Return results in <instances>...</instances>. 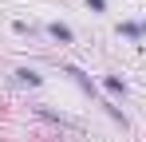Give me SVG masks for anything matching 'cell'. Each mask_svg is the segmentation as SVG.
<instances>
[{
  "label": "cell",
  "mask_w": 146,
  "mask_h": 142,
  "mask_svg": "<svg viewBox=\"0 0 146 142\" xmlns=\"http://www.w3.org/2000/svg\"><path fill=\"white\" fill-rule=\"evenodd\" d=\"M59 71H63V75H71V79H75V87H79L83 95L99 99V83H95V79H91V75H87L83 67H75V63H59ZM99 103H103V99H99Z\"/></svg>",
  "instance_id": "1"
},
{
  "label": "cell",
  "mask_w": 146,
  "mask_h": 142,
  "mask_svg": "<svg viewBox=\"0 0 146 142\" xmlns=\"http://www.w3.org/2000/svg\"><path fill=\"white\" fill-rule=\"evenodd\" d=\"M44 32H48V40H55V44H75V28L63 24V20H48Z\"/></svg>",
  "instance_id": "2"
},
{
  "label": "cell",
  "mask_w": 146,
  "mask_h": 142,
  "mask_svg": "<svg viewBox=\"0 0 146 142\" xmlns=\"http://www.w3.org/2000/svg\"><path fill=\"white\" fill-rule=\"evenodd\" d=\"M99 87L107 95H115V99H126V95H130V87H126L122 75H99Z\"/></svg>",
  "instance_id": "3"
},
{
  "label": "cell",
  "mask_w": 146,
  "mask_h": 142,
  "mask_svg": "<svg viewBox=\"0 0 146 142\" xmlns=\"http://www.w3.org/2000/svg\"><path fill=\"white\" fill-rule=\"evenodd\" d=\"M12 75H16V83H24V87H44V75L36 67H16Z\"/></svg>",
  "instance_id": "4"
},
{
  "label": "cell",
  "mask_w": 146,
  "mask_h": 142,
  "mask_svg": "<svg viewBox=\"0 0 146 142\" xmlns=\"http://www.w3.org/2000/svg\"><path fill=\"white\" fill-rule=\"evenodd\" d=\"M115 32L138 44V40H142V20H122V24H115Z\"/></svg>",
  "instance_id": "5"
},
{
  "label": "cell",
  "mask_w": 146,
  "mask_h": 142,
  "mask_svg": "<svg viewBox=\"0 0 146 142\" xmlns=\"http://www.w3.org/2000/svg\"><path fill=\"white\" fill-rule=\"evenodd\" d=\"M99 107H103V111H107V115L115 118V122H119L122 130H130V118H126V111H119V107H115V103H111V99H103V103H99Z\"/></svg>",
  "instance_id": "6"
},
{
  "label": "cell",
  "mask_w": 146,
  "mask_h": 142,
  "mask_svg": "<svg viewBox=\"0 0 146 142\" xmlns=\"http://www.w3.org/2000/svg\"><path fill=\"white\" fill-rule=\"evenodd\" d=\"M83 4H87V8H91L95 16H99V12H107V0H83Z\"/></svg>",
  "instance_id": "7"
},
{
  "label": "cell",
  "mask_w": 146,
  "mask_h": 142,
  "mask_svg": "<svg viewBox=\"0 0 146 142\" xmlns=\"http://www.w3.org/2000/svg\"><path fill=\"white\" fill-rule=\"evenodd\" d=\"M12 32H16V36H32V24H24V20H16V24H12Z\"/></svg>",
  "instance_id": "8"
},
{
  "label": "cell",
  "mask_w": 146,
  "mask_h": 142,
  "mask_svg": "<svg viewBox=\"0 0 146 142\" xmlns=\"http://www.w3.org/2000/svg\"><path fill=\"white\" fill-rule=\"evenodd\" d=\"M142 40H146V20H142Z\"/></svg>",
  "instance_id": "9"
}]
</instances>
